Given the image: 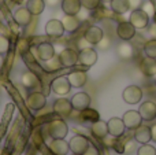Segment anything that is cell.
<instances>
[{
	"label": "cell",
	"mask_w": 156,
	"mask_h": 155,
	"mask_svg": "<svg viewBox=\"0 0 156 155\" xmlns=\"http://www.w3.org/2000/svg\"><path fill=\"white\" fill-rule=\"evenodd\" d=\"M47 129H48V135L52 139H65L69 133V126L62 118L52 120L48 124Z\"/></svg>",
	"instance_id": "obj_1"
},
{
	"label": "cell",
	"mask_w": 156,
	"mask_h": 155,
	"mask_svg": "<svg viewBox=\"0 0 156 155\" xmlns=\"http://www.w3.org/2000/svg\"><path fill=\"white\" fill-rule=\"evenodd\" d=\"M149 19L151 16L145 13L141 8H137V10H133L132 14L129 16V22L136 27V29H145L149 25Z\"/></svg>",
	"instance_id": "obj_2"
},
{
	"label": "cell",
	"mask_w": 156,
	"mask_h": 155,
	"mask_svg": "<svg viewBox=\"0 0 156 155\" xmlns=\"http://www.w3.org/2000/svg\"><path fill=\"white\" fill-rule=\"evenodd\" d=\"M122 98L127 104H137L143 99V89L138 85H129L123 89Z\"/></svg>",
	"instance_id": "obj_3"
},
{
	"label": "cell",
	"mask_w": 156,
	"mask_h": 155,
	"mask_svg": "<svg viewBox=\"0 0 156 155\" xmlns=\"http://www.w3.org/2000/svg\"><path fill=\"white\" fill-rule=\"evenodd\" d=\"M136 27L129 21H122L116 26V34L122 41H130L136 37Z\"/></svg>",
	"instance_id": "obj_4"
},
{
	"label": "cell",
	"mask_w": 156,
	"mask_h": 155,
	"mask_svg": "<svg viewBox=\"0 0 156 155\" xmlns=\"http://www.w3.org/2000/svg\"><path fill=\"white\" fill-rule=\"evenodd\" d=\"M26 104L30 110L33 111H38L47 104V98L43 92H30L26 98Z\"/></svg>",
	"instance_id": "obj_5"
},
{
	"label": "cell",
	"mask_w": 156,
	"mask_h": 155,
	"mask_svg": "<svg viewBox=\"0 0 156 155\" xmlns=\"http://www.w3.org/2000/svg\"><path fill=\"white\" fill-rule=\"evenodd\" d=\"M71 88H73V87H71L70 81H69V78H67V77H65V76L56 77V78L51 82L52 92L56 93V95H59V96L67 95V93L71 91Z\"/></svg>",
	"instance_id": "obj_6"
},
{
	"label": "cell",
	"mask_w": 156,
	"mask_h": 155,
	"mask_svg": "<svg viewBox=\"0 0 156 155\" xmlns=\"http://www.w3.org/2000/svg\"><path fill=\"white\" fill-rule=\"evenodd\" d=\"M73 110L74 109H73V104H71L70 99L59 98V99H56V100L54 102V111L62 118L70 117Z\"/></svg>",
	"instance_id": "obj_7"
},
{
	"label": "cell",
	"mask_w": 156,
	"mask_h": 155,
	"mask_svg": "<svg viewBox=\"0 0 156 155\" xmlns=\"http://www.w3.org/2000/svg\"><path fill=\"white\" fill-rule=\"evenodd\" d=\"M78 62L83 65L85 67H92L97 62V52L92 47L82 48L78 52Z\"/></svg>",
	"instance_id": "obj_8"
},
{
	"label": "cell",
	"mask_w": 156,
	"mask_h": 155,
	"mask_svg": "<svg viewBox=\"0 0 156 155\" xmlns=\"http://www.w3.org/2000/svg\"><path fill=\"white\" fill-rule=\"evenodd\" d=\"M58 56H59V60H60L63 67H73V66H76L77 62H78V52L74 51L73 48L62 49Z\"/></svg>",
	"instance_id": "obj_9"
},
{
	"label": "cell",
	"mask_w": 156,
	"mask_h": 155,
	"mask_svg": "<svg viewBox=\"0 0 156 155\" xmlns=\"http://www.w3.org/2000/svg\"><path fill=\"white\" fill-rule=\"evenodd\" d=\"M104 37V32H103L101 27L99 26H89L88 29L83 33V38L88 41L90 45H97V44L101 41V38Z\"/></svg>",
	"instance_id": "obj_10"
},
{
	"label": "cell",
	"mask_w": 156,
	"mask_h": 155,
	"mask_svg": "<svg viewBox=\"0 0 156 155\" xmlns=\"http://www.w3.org/2000/svg\"><path fill=\"white\" fill-rule=\"evenodd\" d=\"M70 100H71V104H73V109L77 110V111H82V110L88 109V107L90 106V103H92L90 96H89L86 92L76 93Z\"/></svg>",
	"instance_id": "obj_11"
},
{
	"label": "cell",
	"mask_w": 156,
	"mask_h": 155,
	"mask_svg": "<svg viewBox=\"0 0 156 155\" xmlns=\"http://www.w3.org/2000/svg\"><path fill=\"white\" fill-rule=\"evenodd\" d=\"M65 27H63L62 21L59 19H49L45 23V33L49 36V37H62L65 34Z\"/></svg>",
	"instance_id": "obj_12"
},
{
	"label": "cell",
	"mask_w": 156,
	"mask_h": 155,
	"mask_svg": "<svg viewBox=\"0 0 156 155\" xmlns=\"http://www.w3.org/2000/svg\"><path fill=\"white\" fill-rule=\"evenodd\" d=\"M123 122H125V126L126 129H136L143 124V117L140 115L138 111H134V110H129L123 114Z\"/></svg>",
	"instance_id": "obj_13"
},
{
	"label": "cell",
	"mask_w": 156,
	"mask_h": 155,
	"mask_svg": "<svg viewBox=\"0 0 156 155\" xmlns=\"http://www.w3.org/2000/svg\"><path fill=\"white\" fill-rule=\"evenodd\" d=\"M36 55H37V58L40 60H43V62L49 60L51 58L55 56V47L52 45L51 43H47V41L40 43L37 45V48H36Z\"/></svg>",
	"instance_id": "obj_14"
},
{
	"label": "cell",
	"mask_w": 156,
	"mask_h": 155,
	"mask_svg": "<svg viewBox=\"0 0 156 155\" xmlns=\"http://www.w3.org/2000/svg\"><path fill=\"white\" fill-rule=\"evenodd\" d=\"M69 147H70V151L74 154H83L86 151V148L89 147V142L85 136H74L73 139L69 142Z\"/></svg>",
	"instance_id": "obj_15"
},
{
	"label": "cell",
	"mask_w": 156,
	"mask_h": 155,
	"mask_svg": "<svg viewBox=\"0 0 156 155\" xmlns=\"http://www.w3.org/2000/svg\"><path fill=\"white\" fill-rule=\"evenodd\" d=\"M138 113L144 121H154L156 118V103L152 100H147L140 104Z\"/></svg>",
	"instance_id": "obj_16"
},
{
	"label": "cell",
	"mask_w": 156,
	"mask_h": 155,
	"mask_svg": "<svg viewBox=\"0 0 156 155\" xmlns=\"http://www.w3.org/2000/svg\"><path fill=\"white\" fill-rule=\"evenodd\" d=\"M107 126H108V133L114 137H119L125 133V122L122 118H118V117H112L110 121L107 122Z\"/></svg>",
	"instance_id": "obj_17"
},
{
	"label": "cell",
	"mask_w": 156,
	"mask_h": 155,
	"mask_svg": "<svg viewBox=\"0 0 156 155\" xmlns=\"http://www.w3.org/2000/svg\"><path fill=\"white\" fill-rule=\"evenodd\" d=\"M140 70L145 77L156 76V58H149L145 55L140 62Z\"/></svg>",
	"instance_id": "obj_18"
},
{
	"label": "cell",
	"mask_w": 156,
	"mask_h": 155,
	"mask_svg": "<svg viewBox=\"0 0 156 155\" xmlns=\"http://www.w3.org/2000/svg\"><path fill=\"white\" fill-rule=\"evenodd\" d=\"M90 133L93 137H96V139H104V137H107L108 135V126H107V122L105 121H101L99 118L97 121H94V122H92L90 125Z\"/></svg>",
	"instance_id": "obj_19"
},
{
	"label": "cell",
	"mask_w": 156,
	"mask_h": 155,
	"mask_svg": "<svg viewBox=\"0 0 156 155\" xmlns=\"http://www.w3.org/2000/svg\"><path fill=\"white\" fill-rule=\"evenodd\" d=\"M116 55L119 59L122 60H130L134 56V47L129 43V41H122L116 47Z\"/></svg>",
	"instance_id": "obj_20"
},
{
	"label": "cell",
	"mask_w": 156,
	"mask_h": 155,
	"mask_svg": "<svg viewBox=\"0 0 156 155\" xmlns=\"http://www.w3.org/2000/svg\"><path fill=\"white\" fill-rule=\"evenodd\" d=\"M134 140L137 143H140V144H147V143H149L152 140L151 128L141 124L138 128L134 129Z\"/></svg>",
	"instance_id": "obj_21"
},
{
	"label": "cell",
	"mask_w": 156,
	"mask_h": 155,
	"mask_svg": "<svg viewBox=\"0 0 156 155\" xmlns=\"http://www.w3.org/2000/svg\"><path fill=\"white\" fill-rule=\"evenodd\" d=\"M32 13L27 10L26 7H19L18 10L14 13V21L19 25V26H27L32 22Z\"/></svg>",
	"instance_id": "obj_22"
},
{
	"label": "cell",
	"mask_w": 156,
	"mask_h": 155,
	"mask_svg": "<svg viewBox=\"0 0 156 155\" xmlns=\"http://www.w3.org/2000/svg\"><path fill=\"white\" fill-rule=\"evenodd\" d=\"M48 147L52 151V154L55 155H67V153L70 151L69 143L63 139H52Z\"/></svg>",
	"instance_id": "obj_23"
},
{
	"label": "cell",
	"mask_w": 156,
	"mask_h": 155,
	"mask_svg": "<svg viewBox=\"0 0 156 155\" xmlns=\"http://www.w3.org/2000/svg\"><path fill=\"white\" fill-rule=\"evenodd\" d=\"M60 5L66 15H77L82 8L81 0H62Z\"/></svg>",
	"instance_id": "obj_24"
},
{
	"label": "cell",
	"mask_w": 156,
	"mask_h": 155,
	"mask_svg": "<svg viewBox=\"0 0 156 155\" xmlns=\"http://www.w3.org/2000/svg\"><path fill=\"white\" fill-rule=\"evenodd\" d=\"M69 81H70L71 87L73 88H81L86 84L88 81V76H86L85 71H81V70H76V71H71L70 74L67 76Z\"/></svg>",
	"instance_id": "obj_25"
},
{
	"label": "cell",
	"mask_w": 156,
	"mask_h": 155,
	"mask_svg": "<svg viewBox=\"0 0 156 155\" xmlns=\"http://www.w3.org/2000/svg\"><path fill=\"white\" fill-rule=\"evenodd\" d=\"M80 22L81 21L78 19L77 15H66L65 14V16H63V19H62L63 27H65V30L69 33L76 32L78 27H80Z\"/></svg>",
	"instance_id": "obj_26"
},
{
	"label": "cell",
	"mask_w": 156,
	"mask_h": 155,
	"mask_svg": "<svg viewBox=\"0 0 156 155\" xmlns=\"http://www.w3.org/2000/svg\"><path fill=\"white\" fill-rule=\"evenodd\" d=\"M21 84L23 85L25 88H27V89H32V88L38 85V78L32 71H25L21 76Z\"/></svg>",
	"instance_id": "obj_27"
},
{
	"label": "cell",
	"mask_w": 156,
	"mask_h": 155,
	"mask_svg": "<svg viewBox=\"0 0 156 155\" xmlns=\"http://www.w3.org/2000/svg\"><path fill=\"white\" fill-rule=\"evenodd\" d=\"M26 8L32 13V15H40L45 8V2L44 0H27Z\"/></svg>",
	"instance_id": "obj_28"
},
{
	"label": "cell",
	"mask_w": 156,
	"mask_h": 155,
	"mask_svg": "<svg viewBox=\"0 0 156 155\" xmlns=\"http://www.w3.org/2000/svg\"><path fill=\"white\" fill-rule=\"evenodd\" d=\"M110 4H111V10L116 14H126L130 10L129 0H112Z\"/></svg>",
	"instance_id": "obj_29"
},
{
	"label": "cell",
	"mask_w": 156,
	"mask_h": 155,
	"mask_svg": "<svg viewBox=\"0 0 156 155\" xmlns=\"http://www.w3.org/2000/svg\"><path fill=\"white\" fill-rule=\"evenodd\" d=\"M60 67H63V66L59 60V56H54L49 60L44 62V69H45L47 71H56V70H59Z\"/></svg>",
	"instance_id": "obj_30"
},
{
	"label": "cell",
	"mask_w": 156,
	"mask_h": 155,
	"mask_svg": "<svg viewBox=\"0 0 156 155\" xmlns=\"http://www.w3.org/2000/svg\"><path fill=\"white\" fill-rule=\"evenodd\" d=\"M144 52L147 56L156 58V38H151L144 44Z\"/></svg>",
	"instance_id": "obj_31"
},
{
	"label": "cell",
	"mask_w": 156,
	"mask_h": 155,
	"mask_svg": "<svg viewBox=\"0 0 156 155\" xmlns=\"http://www.w3.org/2000/svg\"><path fill=\"white\" fill-rule=\"evenodd\" d=\"M81 117H82L85 121H92V122H94V121L99 120V114H97V111L89 109V107L81 111Z\"/></svg>",
	"instance_id": "obj_32"
},
{
	"label": "cell",
	"mask_w": 156,
	"mask_h": 155,
	"mask_svg": "<svg viewBox=\"0 0 156 155\" xmlns=\"http://www.w3.org/2000/svg\"><path fill=\"white\" fill-rule=\"evenodd\" d=\"M137 155H156V148L151 144H141V147L137 150Z\"/></svg>",
	"instance_id": "obj_33"
},
{
	"label": "cell",
	"mask_w": 156,
	"mask_h": 155,
	"mask_svg": "<svg viewBox=\"0 0 156 155\" xmlns=\"http://www.w3.org/2000/svg\"><path fill=\"white\" fill-rule=\"evenodd\" d=\"M81 4H82L83 8L86 10H96L100 4V0H81Z\"/></svg>",
	"instance_id": "obj_34"
},
{
	"label": "cell",
	"mask_w": 156,
	"mask_h": 155,
	"mask_svg": "<svg viewBox=\"0 0 156 155\" xmlns=\"http://www.w3.org/2000/svg\"><path fill=\"white\" fill-rule=\"evenodd\" d=\"M10 49V41L5 36H0V54H5Z\"/></svg>",
	"instance_id": "obj_35"
},
{
	"label": "cell",
	"mask_w": 156,
	"mask_h": 155,
	"mask_svg": "<svg viewBox=\"0 0 156 155\" xmlns=\"http://www.w3.org/2000/svg\"><path fill=\"white\" fill-rule=\"evenodd\" d=\"M141 10H144L147 14H148L149 16H152V15H155V7H154V4H152L151 2H143V4H141Z\"/></svg>",
	"instance_id": "obj_36"
},
{
	"label": "cell",
	"mask_w": 156,
	"mask_h": 155,
	"mask_svg": "<svg viewBox=\"0 0 156 155\" xmlns=\"http://www.w3.org/2000/svg\"><path fill=\"white\" fill-rule=\"evenodd\" d=\"M110 44H111V40L107 37V36H104V37L101 38V41H100L97 45L100 47V49H103V51H104V49H107L108 47H110Z\"/></svg>",
	"instance_id": "obj_37"
},
{
	"label": "cell",
	"mask_w": 156,
	"mask_h": 155,
	"mask_svg": "<svg viewBox=\"0 0 156 155\" xmlns=\"http://www.w3.org/2000/svg\"><path fill=\"white\" fill-rule=\"evenodd\" d=\"M129 4H130V8H132V10H137V8L141 7L143 0H129Z\"/></svg>",
	"instance_id": "obj_38"
},
{
	"label": "cell",
	"mask_w": 156,
	"mask_h": 155,
	"mask_svg": "<svg viewBox=\"0 0 156 155\" xmlns=\"http://www.w3.org/2000/svg\"><path fill=\"white\" fill-rule=\"evenodd\" d=\"M82 155H100L99 154V151H97V148H94V147H92V146H89L88 148H86V151L83 153Z\"/></svg>",
	"instance_id": "obj_39"
},
{
	"label": "cell",
	"mask_w": 156,
	"mask_h": 155,
	"mask_svg": "<svg viewBox=\"0 0 156 155\" xmlns=\"http://www.w3.org/2000/svg\"><path fill=\"white\" fill-rule=\"evenodd\" d=\"M149 33H151L152 38H156V23H154V25H151V26H149Z\"/></svg>",
	"instance_id": "obj_40"
},
{
	"label": "cell",
	"mask_w": 156,
	"mask_h": 155,
	"mask_svg": "<svg viewBox=\"0 0 156 155\" xmlns=\"http://www.w3.org/2000/svg\"><path fill=\"white\" fill-rule=\"evenodd\" d=\"M78 45H80V48L82 49V48H88V47H90V44H89L85 38H82V40H81V43L78 44Z\"/></svg>",
	"instance_id": "obj_41"
},
{
	"label": "cell",
	"mask_w": 156,
	"mask_h": 155,
	"mask_svg": "<svg viewBox=\"0 0 156 155\" xmlns=\"http://www.w3.org/2000/svg\"><path fill=\"white\" fill-rule=\"evenodd\" d=\"M44 2H45V4L51 5V7H55V5H58L59 0H44Z\"/></svg>",
	"instance_id": "obj_42"
},
{
	"label": "cell",
	"mask_w": 156,
	"mask_h": 155,
	"mask_svg": "<svg viewBox=\"0 0 156 155\" xmlns=\"http://www.w3.org/2000/svg\"><path fill=\"white\" fill-rule=\"evenodd\" d=\"M151 136H152V140L156 142V124L154 126H151Z\"/></svg>",
	"instance_id": "obj_43"
},
{
	"label": "cell",
	"mask_w": 156,
	"mask_h": 155,
	"mask_svg": "<svg viewBox=\"0 0 156 155\" xmlns=\"http://www.w3.org/2000/svg\"><path fill=\"white\" fill-rule=\"evenodd\" d=\"M3 66V56H2V54H0V67Z\"/></svg>",
	"instance_id": "obj_44"
},
{
	"label": "cell",
	"mask_w": 156,
	"mask_h": 155,
	"mask_svg": "<svg viewBox=\"0 0 156 155\" xmlns=\"http://www.w3.org/2000/svg\"><path fill=\"white\" fill-rule=\"evenodd\" d=\"M100 2H103V3H111L112 0H100Z\"/></svg>",
	"instance_id": "obj_45"
},
{
	"label": "cell",
	"mask_w": 156,
	"mask_h": 155,
	"mask_svg": "<svg viewBox=\"0 0 156 155\" xmlns=\"http://www.w3.org/2000/svg\"><path fill=\"white\" fill-rule=\"evenodd\" d=\"M36 155H44L43 153H37V154H36Z\"/></svg>",
	"instance_id": "obj_46"
},
{
	"label": "cell",
	"mask_w": 156,
	"mask_h": 155,
	"mask_svg": "<svg viewBox=\"0 0 156 155\" xmlns=\"http://www.w3.org/2000/svg\"><path fill=\"white\" fill-rule=\"evenodd\" d=\"M71 155H82V154H74V153H73V154H71Z\"/></svg>",
	"instance_id": "obj_47"
},
{
	"label": "cell",
	"mask_w": 156,
	"mask_h": 155,
	"mask_svg": "<svg viewBox=\"0 0 156 155\" xmlns=\"http://www.w3.org/2000/svg\"><path fill=\"white\" fill-rule=\"evenodd\" d=\"M155 87H156V81H155Z\"/></svg>",
	"instance_id": "obj_48"
}]
</instances>
